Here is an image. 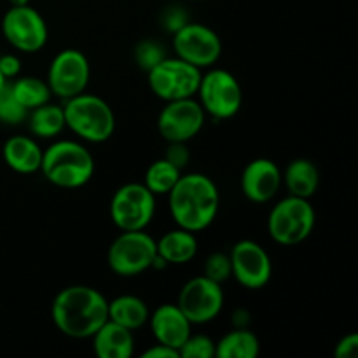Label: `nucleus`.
<instances>
[{
	"label": "nucleus",
	"mask_w": 358,
	"mask_h": 358,
	"mask_svg": "<svg viewBox=\"0 0 358 358\" xmlns=\"http://www.w3.org/2000/svg\"><path fill=\"white\" fill-rule=\"evenodd\" d=\"M42 152L41 145L37 140L31 136L16 135L10 136L6 143H3L2 156L7 166L14 170L16 173L31 175L37 173L41 170L42 163Z\"/></svg>",
	"instance_id": "6ab92c4d"
},
{
	"label": "nucleus",
	"mask_w": 358,
	"mask_h": 358,
	"mask_svg": "<svg viewBox=\"0 0 358 358\" xmlns=\"http://www.w3.org/2000/svg\"><path fill=\"white\" fill-rule=\"evenodd\" d=\"M149 315L150 311L145 301L136 296L124 294V296L108 301V320L115 322L129 331L143 327L149 320Z\"/></svg>",
	"instance_id": "4be33fe9"
},
{
	"label": "nucleus",
	"mask_w": 358,
	"mask_h": 358,
	"mask_svg": "<svg viewBox=\"0 0 358 358\" xmlns=\"http://www.w3.org/2000/svg\"><path fill=\"white\" fill-rule=\"evenodd\" d=\"M0 72L7 80L16 79L21 73V59L16 55L0 56Z\"/></svg>",
	"instance_id": "72a5a7b5"
},
{
	"label": "nucleus",
	"mask_w": 358,
	"mask_h": 358,
	"mask_svg": "<svg viewBox=\"0 0 358 358\" xmlns=\"http://www.w3.org/2000/svg\"><path fill=\"white\" fill-rule=\"evenodd\" d=\"M142 358H180L177 350L170 348L166 345H161V343H156L154 346H150L149 350L142 353Z\"/></svg>",
	"instance_id": "f704fd0d"
},
{
	"label": "nucleus",
	"mask_w": 358,
	"mask_h": 358,
	"mask_svg": "<svg viewBox=\"0 0 358 358\" xmlns=\"http://www.w3.org/2000/svg\"><path fill=\"white\" fill-rule=\"evenodd\" d=\"M156 213V196L143 184L121 185L110 199V219L121 231H145Z\"/></svg>",
	"instance_id": "1a4fd4ad"
},
{
	"label": "nucleus",
	"mask_w": 358,
	"mask_h": 358,
	"mask_svg": "<svg viewBox=\"0 0 358 358\" xmlns=\"http://www.w3.org/2000/svg\"><path fill=\"white\" fill-rule=\"evenodd\" d=\"M10 91L16 96V100L27 108L28 112L34 108L41 107V105L51 101V90H49L48 80H42L38 77H16L13 84H9Z\"/></svg>",
	"instance_id": "393cba45"
},
{
	"label": "nucleus",
	"mask_w": 358,
	"mask_h": 358,
	"mask_svg": "<svg viewBox=\"0 0 358 358\" xmlns=\"http://www.w3.org/2000/svg\"><path fill=\"white\" fill-rule=\"evenodd\" d=\"M156 257V240L145 231H121L108 247L107 264L117 276L131 278L152 269Z\"/></svg>",
	"instance_id": "423d86ee"
},
{
	"label": "nucleus",
	"mask_w": 358,
	"mask_h": 358,
	"mask_svg": "<svg viewBox=\"0 0 358 358\" xmlns=\"http://www.w3.org/2000/svg\"><path fill=\"white\" fill-rule=\"evenodd\" d=\"M203 275L222 285L226 280L231 278L229 254H226V252H213V254H210L205 261V271H203Z\"/></svg>",
	"instance_id": "c85d7f7f"
},
{
	"label": "nucleus",
	"mask_w": 358,
	"mask_h": 358,
	"mask_svg": "<svg viewBox=\"0 0 358 358\" xmlns=\"http://www.w3.org/2000/svg\"><path fill=\"white\" fill-rule=\"evenodd\" d=\"M282 184L289 189L290 196L310 199L317 194L320 187V171L317 164L304 157L290 161L282 173Z\"/></svg>",
	"instance_id": "412c9836"
},
{
	"label": "nucleus",
	"mask_w": 358,
	"mask_h": 358,
	"mask_svg": "<svg viewBox=\"0 0 358 358\" xmlns=\"http://www.w3.org/2000/svg\"><path fill=\"white\" fill-rule=\"evenodd\" d=\"M250 322V315H248L247 310H236L234 311V318H233V324L236 329H245Z\"/></svg>",
	"instance_id": "c9c22d12"
},
{
	"label": "nucleus",
	"mask_w": 358,
	"mask_h": 358,
	"mask_svg": "<svg viewBox=\"0 0 358 358\" xmlns=\"http://www.w3.org/2000/svg\"><path fill=\"white\" fill-rule=\"evenodd\" d=\"M189 2H205V0H189Z\"/></svg>",
	"instance_id": "58836bf2"
},
{
	"label": "nucleus",
	"mask_w": 358,
	"mask_h": 358,
	"mask_svg": "<svg viewBox=\"0 0 358 358\" xmlns=\"http://www.w3.org/2000/svg\"><path fill=\"white\" fill-rule=\"evenodd\" d=\"M38 171L56 187L79 189L93 178L94 157L76 140H58L42 152Z\"/></svg>",
	"instance_id": "7ed1b4c3"
},
{
	"label": "nucleus",
	"mask_w": 358,
	"mask_h": 358,
	"mask_svg": "<svg viewBox=\"0 0 358 358\" xmlns=\"http://www.w3.org/2000/svg\"><path fill=\"white\" fill-rule=\"evenodd\" d=\"M2 34L14 49L37 52L48 42V24L37 9L28 6L13 7L2 17Z\"/></svg>",
	"instance_id": "9b49d317"
},
{
	"label": "nucleus",
	"mask_w": 358,
	"mask_h": 358,
	"mask_svg": "<svg viewBox=\"0 0 358 358\" xmlns=\"http://www.w3.org/2000/svg\"><path fill=\"white\" fill-rule=\"evenodd\" d=\"M180 358H213L215 357V341L208 336L192 334L178 348Z\"/></svg>",
	"instance_id": "cd10ccee"
},
{
	"label": "nucleus",
	"mask_w": 358,
	"mask_h": 358,
	"mask_svg": "<svg viewBox=\"0 0 358 358\" xmlns=\"http://www.w3.org/2000/svg\"><path fill=\"white\" fill-rule=\"evenodd\" d=\"M164 159L170 161L171 164L178 168V170H184L187 166V163L191 161V152L187 149V143L185 142H168L166 154H164Z\"/></svg>",
	"instance_id": "2f4dec72"
},
{
	"label": "nucleus",
	"mask_w": 358,
	"mask_h": 358,
	"mask_svg": "<svg viewBox=\"0 0 358 358\" xmlns=\"http://www.w3.org/2000/svg\"><path fill=\"white\" fill-rule=\"evenodd\" d=\"M261 352V343L252 331L236 329L222 336L215 343V357L219 358H255Z\"/></svg>",
	"instance_id": "b1692460"
},
{
	"label": "nucleus",
	"mask_w": 358,
	"mask_h": 358,
	"mask_svg": "<svg viewBox=\"0 0 358 358\" xmlns=\"http://www.w3.org/2000/svg\"><path fill=\"white\" fill-rule=\"evenodd\" d=\"M164 58H166V55H164V49L154 41L140 42L135 49V59L138 62L140 69H143L145 72H149L152 66H156L157 63Z\"/></svg>",
	"instance_id": "c756f323"
},
{
	"label": "nucleus",
	"mask_w": 358,
	"mask_h": 358,
	"mask_svg": "<svg viewBox=\"0 0 358 358\" xmlns=\"http://www.w3.org/2000/svg\"><path fill=\"white\" fill-rule=\"evenodd\" d=\"M199 105L206 115L215 121L231 119L240 112L243 103V91L236 77L224 69H212L201 76L198 87Z\"/></svg>",
	"instance_id": "0eeeda50"
},
{
	"label": "nucleus",
	"mask_w": 358,
	"mask_h": 358,
	"mask_svg": "<svg viewBox=\"0 0 358 358\" xmlns=\"http://www.w3.org/2000/svg\"><path fill=\"white\" fill-rule=\"evenodd\" d=\"M241 192L252 203H268L278 194L282 187V170L275 161L257 157L245 166L240 178Z\"/></svg>",
	"instance_id": "dca6fc26"
},
{
	"label": "nucleus",
	"mask_w": 358,
	"mask_h": 358,
	"mask_svg": "<svg viewBox=\"0 0 358 358\" xmlns=\"http://www.w3.org/2000/svg\"><path fill=\"white\" fill-rule=\"evenodd\" d=\"M315 224H317V213L310 199L287 196L269 212L268 233L278 245L294 247L310 238Z\"/></svg>",
	"instance_id": "39448f33"
},
{
	"label": "nucleus",
	"mask_w": 358,
	"mask_h": 358,
	"mask_svg": "<svg viewBox=\"0 0 358 358\" xmlns=\"http://www.w3.org/2000/svg\"><path fill=\"white\" fill-rule=\"evenodd\" d=\"M90 77L91 66L86 55L79 49H63L52 58L45 80L55 96L69 100L86 91Z\"/></svg>",
	"instance_id": "ddd939ff"
},
{
	"label": "nucleus",
	"mask_w": 358,
	"mask_h": 358,
	"mask_svg": "<svg viewBox=\"0 0 358 358\" xmlns=\"http://www.w3.org/2000/svg\"><path fill=\"white\" fill-rule=\"evenodd\" d=\"M65 126L80 140L103 143L114 135L115 115L110 105L96 94L80 93L65 100Z\"/></svg>",
	"instance_id": "20e7f679"
},
{
	"label": "nucleus",
	"mask_w": 358,
	"mask_h": 358,
	"mask_svg": "<svg viewBox=\"0 0 358 358\" xmlns=\"http://www.w3.org/2000/svg\"><path fill=\"white\" fill-rule=\"evenodd\" d=\"M27 117L28 128L37 138H56L66 128L63 105L51 103V101L30 110Z\"/></svg>",
	"instance_id": "5701e85b"
},
{
	"label": "nucleus",
	"mask_w": 358,
	"mask_h": 358,
	"mask_svg": "<svg viewBox=\"0 0 358 358\" xmlns=\"http://www.w3.org/2000/svg\"><path fill=\"white\" fill-rule=\"evenodd\" d=\"M9 3L13 7H17V6H28L30 3V0H9Z\"/></svg>",
	"instance_id": "e433bc0d"
},
{
	"label": "nucleus",
	"mask_w": 358,
	"mask_h": 358,
	"mask_svg": "<svg viewBox=\"0 0 358 358\" xmlns=\"http://www.w3.org/2000/svg\"><path fill=\"white\" fill-rule=\"evenodd\" d=\"M6 84H7V79L2 76V72H0V90H2V87L6 86Z\"/></svg>",
	"instance_id": "4c0bfd02"
},
{
	"label": "nucleus",
	"mask_w": 358,
	"mask_h": 358,
	"mask_svg": "<svg viewBox=\"0 0 358 358\" xmlns=\"http://www.w3.org/2000/svg\"><path fill=\"white\" fill-rule=\"evenodd\" d=\"M173 49L177 58L205 70L222 56V41L210 27L189 21L173 34Z\"/></svg>",
	"instance_id": "f8f14e48"
},
{
	"label": "nucleus",
	"mask_w": 358,
	"mask_h": 358,
	"mask_svg": "<svg viewBox=\"0 0 358 358\" xmlns=\"http://www.w3.org/2000/svg\"><path fill=\"white\" fill-rule=\"evenodd\" d=\"M161 21H163V27L166 28L168 31L175 34L177 30H180L184 24L189 23V16L184 10V7L180 6H170L163 10V16H161Z\"/></svg>",
	"instance_id": "7c9ffc66"
},
{
	"label": "nucleus",
	"mask_w": 358,
	"mask_h": 358,
	"mask_svg": "<svg viewBox=\"0 0 358 358\" xmlns=\"http://www.w3.org/2000/svg\"><path fill=\"white\" fill-rule=\"evenodd\" d=\"M206 114L198 100L182 98L166 101L157 117V129L166 142H185L196 138L205 126Z\"/></svg>",
	"instance_id": "4468645a"
},
{
	"label": "nucleus",
	"mask_w": 358,
	"mask_h": 358,
	"mask_svg": "<svg viewBox=\"0 0 358 358\" xmlns=\"http://www.w3.org/2000/svg\"><path fill=\"white\" fill-rule=\"evenodd\" d=\"M182 170H178L175 164H171L170 161L157 159L147 168L145 177H143V185L152 192L154 196H166L168 192L173 189V185L177 184V180L180 178Z\"/></svg>",
	"instance_id": "a878e982"
},
{
	"label": "nucleus",
	"mask_w": 358,
	"mask_h": 358,
	"mask_svg": "<svg viewBox=\"0 0 358 358\" xmlns=\"http://www.w3.org/2000/svg\"><path fill=\"white\" fill-rule=\"evenodd\" d=\"M157 255L166 262V266H182L191 262L198 254V240L194 233L187 229H171L156 241Z\"/></svg>",
	"instance_id": "aec40b11"
},
{
	"label": "nucleus",
	"mask_w": 358,
	"mask_h": 358,
	"mask_svg": "<svg viewBox=\"0 0 358 358\" xmlns=\"http://www.w3.org/2000/svg\"><path fill=\"white\" fill-rule=\"evenodd\" d=\"M51 318L62 334L87 339L108 320V301L93 287H65L52 299Z\"/></svg>",
	"instance_id": "f257e3e1"
},
{
	"label": "nucleus",
	"mask_w": 358,
	"mask_h": 358,
	"mask_svg": "<svg viewBox=\"0 0 358 358\" xmlns=\"http://www.w3.org/2000/svg\"><path fill=\"white\" fill-rule=\"evenodd\" d=\"M93 350L100 358H129L135 352L133 331L107 320L93 336Z\"/></svg>",
	"instance_id": "a211bd4d"
},
{
	"label": "nucleus",
	"mask_w": 358,
	"mask_h": 358,
	"mask_svg": "<svg viewBox=\"0 0 358 358\" xmlns=\"http://www.w3.org/2000/svg\"><path fill=\"white\" fill-rule=\"evenodd\" d=\"M149 87L159 100L173 101L194 98L201 83L203 70L180 58H164L147 72Z\"/></svg>",
	"instance_id": "6e6552de"
},
{
	"label": "nucleus",
	"mask_w": 358,
	"mask_h": 358,
	"mask_svg": "<svg viewBox=\"0 0 358 358\" xmlns=\"http://www.w3.org/2000/svg\"><path fill=\"white\" fill-rule=\"evenodd\" d=\"M168 206L177 227L199 233L212 226L220 205L219 187L205 173L180 175L168 192Z\"/></svg>",
	"instance_id": "f03ea898"
},
{
	"label": "nucleus",
	"mask_w": 358,
	"mask_h": 358,
	"mask_svg": "<svg viewBox=\"0 0 358 358\" xmlns=\"http://www.w3.org/2000/svg\"><path fill=\"white\" fill-rule=\"evenodd\" d=\"M231 276L245 289L259 290L271 280L273 264L268 252L254 240H241L229 252Z\"/></svg>",
	"instance_id": "2eb2a0df"
},
{
	"label": "nucleus",
	"mask_w": 358,
	"mask_h": 358,
	"mask_svg": "<svg viewBox=\"0 0 358 358\" xmlns=\"http://www.w3.org/2000/svg\"><path fill=\"white\" fill-rule=\"evenodd\" d=\"M177 306L192 325L215 320L224 308V290L220 283L205 275L191 278L178 294Z\"/></svg>",
	"instance_id": "9d476101"
},
{
	"label": "nucleus",
	"mask_w": 358,
	"mask_h": 358,
	"mask_svg": "<svg viewBox=\"0 0 358 358\" xmlns=\"http://www.w3.org/2000/svg\"><path fill=\"white\" fill-rule=\"evenodd\" d=\"M147 322L150 324V331L156 338V343L170 346L177 352L192 332V324L185 318L177 304H163L156 308L149 315Z\"/></svg>",
	"instance_id": "f3484780"
},
{
	"label": "nucleus",
	"mask_w": 358,
	"mask_h": 358,
	"mask_svg": "<svg viewBox=\"0 0 358 358\" xmlns=\"http://www.w3.org/2000/svg\"><path fill=\"white\" fill-rule=\"evenodd\" d=\"M358 353V334H348L345 338L339 339L336 345V358H355Z\"/></svg>",
	"instance_id": "473e14b6"
},
{
	"label": "nucleus",
	"mask_w": 358,
	"mask_h": 358,
	"mask_svg": "<svg viewBox=\"0 0 358 358\" xmlns=\"http://www.w3.org/2000/svg\"><path fill=\"white\" fill-rule=\"evenodd\" d=\"M28 110L16 100L9 84L0 90V122L9 126H17L27 119Z\"/></svg>",
	"instance_id": "bb28decb"
}]
</instances>
